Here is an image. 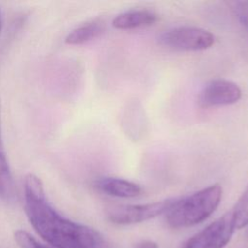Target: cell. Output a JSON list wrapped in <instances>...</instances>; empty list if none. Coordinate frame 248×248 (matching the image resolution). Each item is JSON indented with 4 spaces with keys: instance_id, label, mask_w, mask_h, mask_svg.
I'll list each match as a JSON object with an SVG mask.
<instances>
[{
    "instance_id": "1",
    "label": "cell",
    "mask_w": 248,
    "mask_h": 248,
    "mask_svg": "<svg viewBox=\"0 0 248 248\" xmlns=\"http://www.w3.org/2000/svg\"><path fill=\"white\" fill-rule=\"evenodd\" d=\"M26 215L43 239L54 248H101L102 235L94 229L61 216L46 198L44 185L35 174L24 180Z\"/></svg>"
},
{
    "instance_id": "2",
    "label": "cell",
    "mask_w": 248,
    "mask_h": 248,
    "mask_svg": "<svg viewBox=\"0 0 248 248\" xmlns=\"http://www.w3.org/2000/svg\"><path fill=\"white\" fill-rule=\"evenodd\" d=\"M223 189L212 184L187 197L176 199L166 212L167 224L173 229L188 228L206 220L218 207Z\"/></svg>"
},
{
    "instance_id": "3",
    "label": "cell",
    "mask_w": 248,
    "mask_h": 248,
    "mask_svg": "<svg viewBox=\"0 0 248 248\" xmlns=\"http://www.w3.org/2000/svg\"><path fill=\"white\" fill-rule=\"evenodd\" d=\"M161 45L176 50L201 51L214 45V35L201 27L178 26L163 32L159 36Z\"/></svg>"
},
{
    "instance_id": "4",
    "label": "cell",
    "mask_w": 248,
    "mask_h": 248,
    "mask_svg": "<svg viewBox=\"0 0 248 248\" xmlns=\"http://www.w3.org/2000/svg\"><path fill=\"white\" fill-rule=\"evenodd\" d=\"M235 229L231 209L188 238L181 248H224L230 242Z\"/></svg>"
},
{
    "instance_id": "5",
    "label": "cell",
    "mask_w": 248,
    "mask_h": 248,
    "mask_svg": "<svg viewBox=\"0 0 248 248\" xmlns=\"http://www.w3.org/2000/svg\"><path fill=\"white\" fill-rule=\"evenodd\" d=\"M176 199H166L141 204H123L108 208V218L118 225L141 223L166 213Z\"/></svg>"
},
{
    "instance_id": "6",
    "label": "cell",
    "mask_w": 248,
    "mask_h": 248,
    "mask_svg": "<svg viewBox=\"0 0 248 248\" xmlns=\"http://www.w3.org/2000/svg\"><path fill=\"white\" fill-rule=\"evenodd\" d=\"M242 91L233 81L214 79L206 83L200 91L198 104L202 108L232 105L240 100Z\"/></svg>"
},
{
    "instance_id": "7",
    "label": "cell",
    "mask_w": 248,
    "mask_h": 248,
    "mask_svg": "<svg viewBox=\"0 0 248 248\" xmlns=\"http://www.w3.org/2000/svg\"><path fill=\"white\" fill-rule=\"evenodd\" d=\"M101 192L117 198H135L142 193V188L130 180L117 177H103L95 182Z\"/></svg>"
},
{
    "instance_id": "8",
    "label": "cell",
    "mask_w": 248,
    "mask_h": 248,
    "mask_svg": "<svg viewBox=\"0 0 248 248\" xmlns=\"http://www.w3.org/2000/svg\"><path fill=\"white\" fill-rule=\"evenodd\" d=\"M158 20V16L149 10H130L117 15L112 25L116 29L131 30L136 28L147 27Z\"/></svg>"
},
{
    "instance_id": "9",
    "label": "cell",
    "mask_w": 248,
    "mask_h": 248,
    "mask_svg": "<svg viewBox=\"0 0 248 248\" xmlns=\"http://www.w3.org/2000/svg\"><path fill=\"white\" fill-rule=\"evenodd\" d=\"M15 198V184L11 170L9 167L1 126V106H0V199L4 201H12Z\"/></svg>"
},
{
    "instance_id": "10",
    "label": "cell",
    "mask_w": 248,
    "mask_h": 248,
    "mask_svg": "<svg viewBox=\"0 0 248 248\" xmlns=\"http://www.w3.org/2000/svg\"><path fill=\"white\" fill-rule=\"evenodd\" d=\"M104 32V22L101 20H92L75 28L68 34L65 42L68 45H82L100 37Z\"/></svg>"
},
{
    "instance_id": "11",
    "label": "cell",
    "mask_w": 248,
    "mask_h": 248,
    "mask_svg": "<svg viewBox=\"0 0 248 248\" xmlns=\"http://www.w3.org/2000/svg\"><path fill=\"white\" fill-rule=\"evenodd\" d=\"M232 211L236 229H241L248 225V184Z\"/></svg>"
},
{
    "instance_id": "12",
    "label": "cell",
    "mask_w": 248,
    "mask_h": 248,
    "mask_svg": "<svg viewBox=\"0 0 248 248\" xmlns=\"http://www.w3.org/2000/svg\"><path fill=\"white\" fill-rule=\"evenodd\" d=\"M227 4L248 33V1H230Z\"/></svg>"
},
{
    "instance_id": "13",
    "label": "cell",
    "mask_w": 248,
    "mask_h": 248,
    "mask_svg": "<svg viewBox=\"0 0 248 248\" xmlns=\"http://www.w3.org/2000/svg\"><path fill=\"white\" fill-rule=\"evenodd\" d=\"M15 238L21 248H50L40 243L37 241V239L24 231H16L15 233Z\"/></svg>"
},
{
    "instance_id": "14",
    "label": "cell",
    "mask_w": 248,
    "mask_h": 248,
    "mask_svg": "<svg viewBox=\"0 0 248 248\" xmlns=\"http://www.w3.org/2000/svg\"><path fill=\"white\" fill-rule=\"evenodd\" d=\"M134 248H159L158 244L152 240H142L136 244Z\"/></svg>"
}]
</instances>
